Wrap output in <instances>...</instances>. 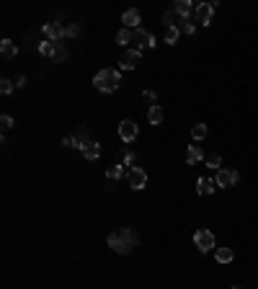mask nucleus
<instances>
[{
    "label": "nucleus",
    "instance_id": "10",
    "mask_svg": "<svg viewBox=\"0 0 258 289\" xmlns=\"http://www.w3.org/2000/svg\"><path fill=\"white\" fill-rule=\"evenodd\" d=\"M171 11L178 18H183V21H189V16H191V11H196V5H194L191 0H176V3L171 5Z\"/></svg>",
    "mask_w": 258,
    "mask_h": 289
},
{
    "label": "nucleus",
    "instance_id": "28",
    "mask_svg": "<svg viewBox=\"0 0 258 289\" xmlns=\"http://www.w3.org/2000/svg\"><path fill=\"white\" fill-rule=\"evenodd\" d=\"M178 29H181V31H183V34H194V31H196V26H194V23H191V21H183V23H181V26H178Z\"/></svg>",
    "mask_w": 258,
    "mask_h": 289
},
{
    "label": "nucleus",
    "instance_id": "13",
    "mask_svg": "<svg viewBox=\"0 0 258 289\" xmlns=\"http://www.w3.org/2000/svg\"><path fill=\"white\" fill-rule=\"evenodd\" d=\"M119 238L124 240V246L132 250V248H137V243H140V238H137V232L132 230V227H122L119 230Z\"/></svg>",
    "mask_w": 258,
    "mask_h": 289
},
{
    "label": "nucleus",
    "instance_id": "30",
    "mask_svg": "<svg viewBox=\"0 0 258 289\" xmlns=\"http://www.w3.org/2000/svg\"><path fill=\"white\" fill-rule=\"evenodd\" d=\"M0 124H3V129H11V126H13V119H11L8 114H3V116H0Z\"/></svg>",
    "mask_w": 258,
    "mask_h": 289
},
{
    "label": "nucleus",
    "instance_id": "4",
    "mask_svg": "<svg viewBox=\"0 0 258 289\" xmlns=\"http://www.w3.org/2000/svg\"><path fill=\"white\" fill-rule=\"evenodd\" d=\"M194 243H196V248H199L201 253H207V250H212V248H215V235H212L209 230H204V227H201V230H196V232H194Z\"/></svg>",
    "mask_w": 258,
    "mask_h": 289
},
{
    "label": "nucleus",
    "instance_id": "20",
    "mask_svg": "<svg viewBox=\"0 0 258 289\" xmlns=\"http://www.w3.org/2000/svg\"><path fill=\"white\" fill-rule=\"evenodd\" d=\"M215 256H217L219 264H230V261L235 258V253H233V248H217V250H215Z\"/></svg>",
    "mask_w": 258,
    "mask_h": 289
},
{
    "label": "nucleus",
    "instance_id": "16",
    "mask_svg": "<svg viewBox=\"0 0 258 289\" xmlns=\"http://www.w3.org/2000/svg\"><path fill=\"white\" fill-rule=\"evenodd\" d=\"M124 173H129L127 170V165L124 163H114V165H108V170H106V176L111 178V181H116V178H122Z\"/></svg>",
    "mask_w": 258,
    "mask_h": 289
},
{
    "label": "nucleus",
    "instance_id": "31",
    "mask_svg": "<svg viewBox=\"0 0 258 289\" xmlns=\"http://www.w3.org/2000/svg\"><path fill=\"white\" fill-rule=\"evenodd\" d=\"M145 101H150V103H155V93H152V90H145ZM155 106H158V103H155Z\"/></svg>",
    "mask_w": 258,
    "mask_h": 289
},
{
    "label": "nucleus",
    "instance_id": "26",
    "mask_svg": "<svg viewBox=\"0 0 258 289\" xmlns=\"http://www.w3.org/2000/svg\"><path fill=\"white\" fill-rule=\"evenodd\" d=\"M78 34H80L78 23H67V26H64V36H70V39H72V36H78Z\"/></svg>",
    "mask_w": 258,
    "mask_h": 289
},
{
    "label": "nucleus",
    "instance_id": "21",
    "mask_svg": "<svg viewBox=\"0 0 258 289\" xmlns=\"http://www.w3.org/2000/svg\"><path fill=\"white\" fill-rule=\"evenodd\" d=\"M181 36V29L178 26H171V29H165V44H176Z\"/></svg>",
    "mask_w": 258,
    "mask_h": 289
},
{
    "label": "nucleus",
    "instance_id": "6",
    "mask_svg": "<svg viewBox=\"0 0 258 289\" xmlns=\"http://www.w3.org/2000/svg\"><path fill=\"white\" fill-rule=\"evenodd\" d=\"M127 181H129V188H134V191H140V188L147 186V173L142 168H132L127 173Z\"/></svg>",
    "mask_w": 258,
    "mask_h": 289
},
{
    "label": "nucleus",
    "instance_id": "1",
    "mask_svg": "<svg viewBox=\"0 0 258 289\" xmlns=\"http://www.w3.org/2000/svg\"><path fill=\"white\" fill-rule=\"evenodd\" d=\"M119 83H122V72L114 70V67L98 70L96 78H93V85L101 90V93H114V90L119 88Z\"/></svg>",
    "mask_w": 258,
    "mask_h": 289
},
{
    "label": "nucleus",
    "instance_id": "17",
    "mask_svg": "<svg viewBox=\"0 0 258 289\" xmlns=\"http://www.w3.org/2000/svg\"><path fill=\"white\" fill-rule=\"evenodd\" d=\"M57 49H60V44H54V41H42L39 44V54H42V57H52L54 60Z\"/></svg>",
    "mask_w": 258,
    "mask_h": 289
},
{
    "label": "nucleus",
    "instance_id": "29",
    "mask_svg": "<svg viewBox=\"0 0 258 289\" xmlns=\"http://www.w3.org/2000/svg\"><path fill=\"white\" fill-rule=\"evenodd\" d=\"M64 60H67V49H64V47H62V44H60V49H57V54H54V62H64Z\"/></svg>",
    "mask_w": 258,
    "mask_h": 289
},
{
    "label": "nucleus",
    "instance_id": "15",
    "mask_svg": "<svg viewBox=\"0 0 258 289\" xmlns=\"http://www.w3.org/2000/svg\"><path fill=\"white\" fill-rule=\"evenodd\" d=\"M0 54H3L5 60H13L16 54H18V47H16L11 39H3V41H0Z\"/></svg>",
    "mask_w": 258,
    "mask_h": 289
},
{
    "label": "nucleus",
    "instance_id": "2",
    "mask_svg": "<svg viewBox=\"0 0 258 289\" xmlns=\"http://www.w3.org/2000/svg\"><path fill=\"white\" fill-rule=\"evenodd\" d=\"M132 41L137 44V49H150V47H155V41H158V39H155V36L150 34V31H145L142 29V26H140V29H132Z\"/></svg>",
    "mask_w": 258,
    "mask_h": 289
},
{
    "label": "nucleus",
    "instance_id": "27",
    "mask_svg": "<svg viewBox=\"0 0 258 289\" xmlns=\"http://www.w3.org/2000/svg\"><path fill=\"white\" fill-rule=\"evenodd\" d=\"M0 90H3V96H8V93H13V83L8 78H3L0 80Z\"/></svg>",
    "mask_w": 258,
    "mask_h": 289
},
{
    "label": "nucleus",
    "instance_id": "32",
    "mask_svg": "<svg viewBox=\"0 0 258 289\" xmlns=\"http://www.w3.org/2000/svg\"><path fill=\"white\" fill-rule=\"evenodd\" d=\"M64 144H67V147H78V140L75 137H64Z\"/></svg>",
    "mask_w": 258,
    "mask_h": 289
},
{
    "label": "nucleus",
    "instance_id": "7",
    "mask_svg": "<svg viewBox=\"0 0 258 289\" xmlns=\"http://www.w3.org/2000/svg\"><path fill=\"white\" fill-rule=\"evenodd\" d=\"M237 170H230V168H222V170H217V176H215V181H217V186H222V188H230V186H235L237 184Z\"/></svg>",
    "mask_w": 258,
    "mask_h": 289
},
{
    "label": "nucleus",
    "instance_id": "33",
    "mask_svg": "<svg viewBox=\"0 0 258 289\" xmlns=\"http://www.w3.org/2000/svg\"><path fill=\"white\" fill-rule=\"evenodd\" d=\"M233 289H243V287H233Z\"/></svg>",
    "mask_w": 258,
    "mask_h": 289
},
{
    "label": "nucleus",
    "instance_id": "3",
    "mask_svg": "<svg viewBox=\"0 0 258 289\" xmlns=\"http://www.w3.org/2000/svg\"><path fill=\"white\" fill-rule=\"evenodd\" d=\"M137 134H140V129H137V124L132 119H124L122 124H119V140H122L124 144H132L137 140Z\"/></svg>",
    "mask_w": 258,
    "mask_h": 289
},
{
    "label": "nucleus",
    "instance_id": "12",
    "mask_svg": "<svg viewBox=\"0 0 258 289\" xmlns=\"http://www.w3.org/2000/svg\"><path fill=\"white\" fill-rule=\"evenodd\" d=\"M215 188H217V181L215 178H199L196 181V194L199 196H209Z\"/></svg>",
    "mask_w": 258,
    "mask_h": 289
},
{
    "label": "nucleus",
    "instance_id": "25",
    "mask_svg": "<svg viewBox=\"0 0 258 289\" xmlns=\"http://www.w3.org/2000/svg\"><path fill=\"white\" fill-rule=\"evenodd\" d=\"M124 165H127L129 170H132V168H140V165H137V155H134V152H127V155H124Z\"/></svg>",
    "mask_w": 258,
    "mask_h": 289
},
{
    "label": "nucleus",
    "instance_id": "9",
    "mask_svg": "<svg viewBox=\"0 0 258 289\" xmlns=\"http://www.w3.org/2000/svg\"><path fill=\"white\" fill-rule=\"evenodd\" d=\"M215 8H217V3H199V5H196V21H199L201 26H209Z\"/></svg>",
    "mask_w": 258,
    "mask_h": 289
},
{
    "label": "nucleus",
    "instance_id": "8",
    "mask_svg": "<svg viewBox=\"0 0 258 289\" xmlns=\"http://www.w3.org/2000/svg\"><path fill=\"white\" fill-rule=\"evenodd\" d=\"M140 62H142V52L140 49H129L124 57L119 60V67H122V70H134Z\"/></svg>",
    "mask_w": 258,
    "mask_h": 289
},
{
    "label": "nucleus",
    "instance_id": "18",
    "mask_svg": "<svg viewBox=\"0 0 258 289\" xmlns=\"http://www.w3.org/2000/svg\"><path fill=\"white\" fill-rule=\"evenodd\" d=\"M199 160H204V152H201L199 144H191L189 152H186V163H189V165H194V163H199Z\"/></svg>",
    "mask_w": 258,
    "mask_h": 289
},
{
    "label": "nucleus",
    "instance_id": "5",
    "mask_svg": "<svg viewBox=\"0 0 258 289\" xmlns=\"http://www.w3.org/2000/svg\"><path fill=\"white\" fill-rule=\"evenodd\" d=\"M44 36H47V41L62 44V39H64V26H62L60 21H49V23H44Z\"/></svg>",
    "mask_w": 258,
    "mask_h": 289
},
{
    "label": "nucleus",
    "instance_id": "23",
    "mask_svg": "<svg viewBox=\"0 0 258 289\" xmlns=\"http://www.w3.org/2000/svg\"><path fill=\"white\" fill-rule=\"evenodd\" d=\"M116 41H119V44H129V41H132V29H127V26H124V29H119Z\"/></svg>",
    "mask_w": 258,
    "mask_h": 289
},
{
    "label": "nucleus",
    "instance_id": "22",
    "mask_svg": "<svg viewBox=\"0 0 258 289\" xmlns=\"http://www.w3.org/2000/svg\"><path fill=\"white\" fill-rule=\"evenodd\" d=\"M191 137L196 140V142L204 140V137H207V124H196V126H194V129H191Z\"/></svg>",
    "mask_w": 258,
    "mask_h": 289
},
{
    "label": "nucleus",
    "instance_id": "19",
    "mask_svg": "<svg viewBox=\"0 0 258 289\" xmlns=\"http://www.w3.org/2000/svg\"><path fill=\"white\" fill-rule=\"evenodd\" d=\"M147 122L150 124H163V108L160 106H150V111H147Z\"/></svg>",
    "mask_w": 258,
    "mask_h": 289
},
{
    "label": "nucleus",
    "instance_id": "14",
    "mask_svg": "<svg viewBox=\"0 0 258 289\" xmlns=\"http://www.w3.org/2000/svg\"><path fill=\"white\" fill-rule=\"evenodd\" d=\"M83 158H86V160H96L98 155H101V144L96 142V140H90V142H86V144H83Z\"/></svg>",
    "mask_w": 258,
    "mask_h": 289
},
{
    "label": "nucleus",
    "instance_id": "11",
    "mask_svg": "<svg viewBox=\"0 0 258 289\" xmlns=\"http://www.w3.org/2000/svg\"><path fill=\"white\" fill-rule=\"evenodd\" d=\"M122 21H124V26H127V29H140V21H142V16H140V11H137V8H127V11H124V16H122Z\"/></svg>",
    "mask_w": 258,
    "mask_h": 289
},
{
    "label": "nucleus",
    "instance_id": "24",
    "mask_svg": "<svg viewBox=\"0 0 258 289\" xmlns=\"http://www.w3.org/2000/svg\"><path fill=\"white\" fill-rule=\"evenodd\" d=\"M207 165L215 168V170H222V158H219V155H209L207 158Z\"/></svg>",
    "mask_w": 258,
    "mask_h": 289
}]
</instances>
